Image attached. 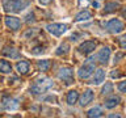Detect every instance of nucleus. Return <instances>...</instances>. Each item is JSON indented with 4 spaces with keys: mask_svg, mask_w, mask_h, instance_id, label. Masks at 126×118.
Returning a JSON list of instances; mask_svg holds the SVG:
<instances>
[{
    "mask_svg": "<svg viewBox=\"0 0 126 118\" xmlns=\"http://www.w3.org/2000/svg\"><path fill=\"white\" fill-rule=\"evenodd\" d=\"M58 76L61 80L64 81L67 85H70V84H72V81H74V70L71 68V67H62V68L59 70Z\"/></svg>",
    "mask_w": 126,
    "mask_h": 118,
    "instance_id": "4",
    "label": "nucleus"
},
{
    "mask_svg": "<svg viewBox=\"0 0 126 118\" xmlns=\"http://www.w3.org/2000/svg\"><path fill=\"white\" fill-rule=\"evenodd\" d=\"M3 55L9 57V58H17L18 57V51L16 50V49H13V47H4Z\"/></svg>",
    "mask_w": 126,
    "mask_h": 118,
    "instance_id": "17",
    "label": "nucleus"
},
{
    "mask_svg": "<svg viewBox=\"0 0 126 118\" xmlns=\"http://www.w3.org/2000/svg\"><path fill=\"white\" fill-rule=\"evenodd\" d=\"M0 72L1 74H11L12 72V66L8 60L0 59Z\"/></svg>",
    "mask_w": 126,
    "mask_h": 118,
    "instance_id": "12",
    "label": "nucleus"
},
{
    "mask_svg": "<svg viewBox=\"0 0 126 118\" xmlns=\"http://www.w3.org/2000/svg\"><path fill=\"white\" fill-rule=\"evenodd\" d=\"M112 90H113V85H112V83H106V84L102 87V90H101V93L104 94H109V93H112Z\"/></svg>",
    "mask_w": 126,
    "mask_h": 118,
    "instance_id": "22",
    "label": "nucleus"
},
{
    "mask_svg": "<svg viewBox=\"0 0 126 118\" xmlns=\"http://www.w3.org/2000/svg\"><path fill=\"white\" fill-rule=\"evenodd\" d=\"M16 68H17V71L21 75H25L29 72V63L25 62V60H21L17 63V66H16Z\"/></svg>",
    "mask_w": 126,
    "mask_h": 118,
    "instance_id": "13",
    "label": "nucleus"
},
{
    "mask_svg": "<svg viewBox=\"0 0 126 118\" xmlns=\"http://www.w3.org/2000/svg\"><path fill=\"white\" fill-rule=\"evenodd\" d=\"M87 116L91 117V118H93V117H101L102 116V109L100 108V106H94V108L88 110Z\"/></svg>",
    "mask_w": 126,
    "mask_h": 118,
    "instance_id": "18",
    "label": "nucleus"
},
{
    "mask_svg": "<svg viewBox=\"0 0 126 118\" xmlns=\"http://www.w3.org/2000/svg\"><path fill=\"white\" fill-rule=\"evenodd\" d=\"M109 57H110V50L109 47H104L102 50H100V53H98V62L101 63V64H106L109 60Z\"/></svg>",
    "mask_w": 126,
    "mask_h": 118,
    "instance_id": "9",
    "label": "nucleus"
},
{
    "mask_svg": "<svg viewBox=\"0 0 126 118\" xmlns=\"http://www.w3.org/2000/svg\"><path fill=\"white\" fill-rule=\"evenodd\" d=\"M50 66H51V62L49 60V59H45V60H39V62H38L39 70L43 71V72H45V71H49Z\"/></svg>",
    "mask_w": 126,
    "mask_h": 118,
    "instance_id": "20",
    "label": "nucleus"
},
{
    "mask_svg": "<svg viewBox=\"0 0 126 118\" xmlns=\"http://www.w3.org/2000/svg\"><path fill=\"white\" fill-rule=\"evenodd\" d=\"M93 60H94L93 58H89L85 64L79 70V77L80 79H87L93 74V71H94V62Z\"/></svg>",
    "mask_w": 126,
    "mask_h": 118,
    "instance_id": "3",
    "label": "nucleus"
},
{
    "mask_svg": "<svg viewBox=\"0 0 126 118\" xmlns=\"http://www.w3.org/2000/svg\"><path fill=\"white\" fill-rule=\"evenodd\" d=\"M118 102H120V98L116 97V96L112 97V98H108V100L105 101V108L106 109H112L116 105H118Z\"/></svg>",
    "mask_w": 126,
    "mask_h": 118,
    "instance_id": "19",
    "label": "nucleus"
},
{
    "mask_svg": "<svg viewBox=\"0 0 126 118\" xmlns=\"http://www.w3.org/2000/svg\"><path fill=\"white\" fill-rule=\"evenodd\" d=\"M117 7H120V4L116 3V1H112V3H108L105 5V12L106 13H109V12H113L117 9Z\"/></svg>",
    "mask_w": 126,
    "mask_h": 118,
    "instance_id": "21",
    "label": "nucleus"
},
{
    "mask_svg": "<svg viewBox=\"0 0 126 118\" xmlns=\"http://www.w3.org/2000/svg\"><path fill=\"white\" fill-rule=\"evenodd\" d=\"M53 0H39V3L41 4H43V5H47V4H50Z\"/></svg>",
    "mask_w": 126,
    "mask_h": 118,
    "instance_id": "26",
    "label": "nucleus"
},
{
    "mask_svg": "<svg viewBox=\"0 0 126 118\" xmlns=\"http://www.w3.org/2000/svg\"><path fill=\"white\" fill-rule=\"evenodd\" d=\"M105 79V71L104 70H97L94 72V77H93V84H100L101 81H104Z\"/></svg>",
    "mask_w": 126,
    "mask_h": 118,
    "instance_id": "14",
    "label": "nucleus"
},
{
    "mask_svg": "<svg viewBox=\"0 0 126 118\" xmlns=\"http://www.w3.org/2000/svg\"><path fill=\"white\" fill-rule=\"evenodd\" d=\"M106 29H108L110 33H120V31L124 30V24H122L120 20H117V18H113V20H110V21L106 24Z\"/></svg>",
    "mask_w": 126,
    "mask_h": 118,
    "instance_id": "6",
    "label": "nucleus"
},
{
    "mask_svg": "<svg viewBox=\"0 0 126 118\" xmlns=\"http://www.w3.org/2000/svg\"><path fill=\"white\" fill-rule=\"evenodd\" d=\"M120 43H121V47H122V49H126V34L122 35V37L120 38Z\"/></svg>",
    "mask_w": 126,
    "mask_h": 118,
    "instance_id": "24",
    "label": "nucleus"
},
{
    "mask_svg": "<svg viewBox=\"0 0 126 118\" xmlns=\"http://www.w3.org/2000/svg\"><path fill=\"white\" fill-rule=\"evenodd\" d=\"M122 16H124V17H126V9H124V12H122Z\"/></svg>",
    "mask_w": 126,
    "mask_h": 118,
    "instance_id": "27",
    "label": "nucleus"
},
{
    "mask_svg": "<svg viewBox=\"0 0 126 118\" xmlns=\"http://www.w3.org/2000/svg\"><path fill=\"white\" fill-rule=\"evenodd\" d=\"M91 17H92V15H91V12L89 11H81L80 13H78L76 15V18H75V21H87V20H89Z\"/></svg>",
    "mask_w": 126,
    "mask_h": 118,
    "instance_id": "16",
    "label": "nucleus"
},
{
    "mask_svg": "<svg viewBox=\"0 0 126 118\" xmlns=\"http://www.w3.org/2000/svg\"><path fill=\"white\" fill-rule=\"evenodd\" d=\"M93 97H94V94H93L92 90H89V89L85 90V92L81 94V97H80V105L85 106L87 104H89V102L93 100Z\"/></svg>",
    "mask_w": 126,
    "mask_h": 118,
    "instance_id": "10",
    "label": "nucleus"
},
{
    "mask_svg": "<svg viewBox=\"0 0 126 118\" xmlns=\"http://www.w3.org/2000/svg\"><path fill=\"white\" fill-rule=\"evenodd\" d=\"M118 89H120L121 92H126V81L120 83V85H118Z\"/></svg>",
    "mask_w": 126,
    "mask_h": 118,
    "instance_id": "25",
    "label": "nucleus"
},
{
    "mask_svg": "<svg viewBox=\"0 0 126 118\" xmlns=\"http://www.w3.org/2000/svg\"><path fill=\"white\" fill-rule=\"evenodd\" d=\"M67 50H68V45H67V43H64V45H62V46L58 49L57 54H58V55H61V54H64V53H67Z\"/></svg>",
    "mask_w": 126,
    "mask_h": 118,
    "instance_id": "23",
    "label": "nucleus"
},
{
    "mask_svg": "<svg viewBox=\"0 0 126 118\" xmlns=\"http://www.w3.org/2000/svg\"><path fill=\"white\" fill-rule=\"evenodd\" d=\"M3 104H4V108L8 109V110H15L18 106V102H17V100H15V98H4Z\"/></svg>",
    "mask_w": 126,
    "mask_h": 118,
    "instance_id": "11",
    "label": "nucleus"
},
{
    "mask_svg": "<svg viewBox=\"0 0 126 118\" xmlns=\"http://www.w3.org/2000/svg\"><path fill=\"white\" fill-rule=\"evenodd\" d=\"M78 98H79V93L76 90H70L68 94H67V102L70 105H75L78 102Z\"/></svg>",
    "mask_w": 126,
    "mask_h": 118,
    "instance_id": "15",
    "label": "nucleus"
},
{
    "mask_svg": "<svg viewBox=\"0 0 126 118\" xmlns=\"http://www.w3.org/2000/svg\"><path fill=\"white\" fill-rule=\"evenodd\" d=\"M46 29L49 30V33H51L53 35L59 37V35H62L67 30V25H66V24H57V22H55V24H50V25H47Z\"/></svg>",
    "mask_w": 126,
    "mask_h": 118,
    "instance_id": "5",
    "label": "nucleus"
},
{
    "mask_svg": "<svg viewBox=\"0 0 126 118\" xmlns=\"http://www.w3.org/2000/svg\"><path fill=\"white\" fill-rule=\"evenodd\" d=\"M5 25L12 30H17L20 26H21V21L17 17H13V16H8L5 17Z\"/></svg>",
    "mask_w": 126,
    "mask_h": 118,
    "instance_id": "8",
    "label": "nucleus"
},
{
    "mask_svg": "<svg viewBox=\"0 0 126 118\" xmlns=\"http://www.w3.org/2000/svg\"><path fill=\"white\" fill-rule=\"evenodd\" d=\"M94 49H96V42H93V41H85L84 43H81V45L79 46V51L84 55L91 54Z\"/></svg>",
    "mask_w": 126,
    "mask_h": 118,
    "instance_id": "7",
    "label": "nucleus"
},
{
    "mask_svg": "<svg viewBox=\"0 0 126 118\" xmlns=\"http://www.w3.org/2000/svg\"><path fill=\"white\" fill-rule=\"evenodd\" d=\"M53 85H54V83H53V80H51V79L43 77V79H38V80L35 81L33 85H32L30 90H32L34 94H38V93L46 92V90L50 89Z\"/></svg>",
    "mask_w": 126,
    "mask_h": 118,
    "instance_id": "2",
    "label": "nucleus"
},
{
    "mask_svg": "<svg viewBox=\"0 0 126 118\" xmlns=\"http://www.w3.org/2000/svg\"><path fill=\"white\" fill-rule=\"evenodd\" d=\"M29 5L28 0H4L3 7L5 12H12V13H17V12L24 11Z\"/></svg>",
    "mask_w": 126,
    "mask_h": 118,
    "instance_id": "1",
    "label": "nucleus"
}]
</instances>
